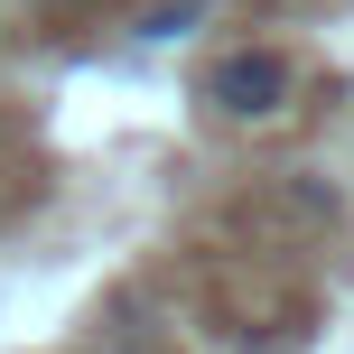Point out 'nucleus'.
Instances as JSON below:
<instances>
[{"instance_id":"f257e3e1","label":"nucleus","mask_w":354,"mask_h":354,"mask_svg":"<svg viewBox=\"0 0 354 354\" xmlns=\"http://www.w3.org/2000/svg\"><path fill=\"white\" fill-rule=\"evenodd\" d=\"M205 103L233 112V122H270V112L289 103V56H270V47H233L224 66L205 75Z\"/></svg>"},{"instance_id":"f03ea898","label":"nucleus","mask_w":354,"mask_h":354,"mask_svg":"<svg viewBox=\"0 0 354 354\" xmlns=\"http://www.w3.org/2000/svg\"><path fill=\"white\" fill-rule=\"evenodd\" d=\"M196 19H205V10H196V0H177V10H149V19H140V37H187Z\"/></svg>"}]
</instances>
